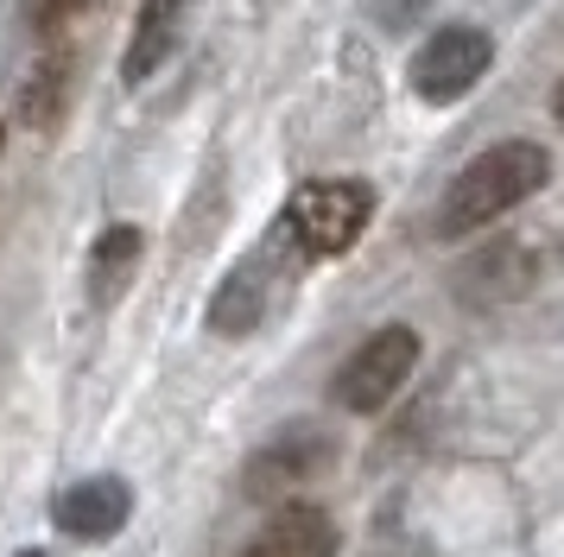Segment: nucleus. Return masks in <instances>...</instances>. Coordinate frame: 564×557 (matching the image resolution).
Masks as SVG:
<instances>
[{"instance_id": "11", "label": "nucleus", "mask_w": 564, "mask_h": 557, "mask_svg": "<svg viewBox=\"0 0 564 557\" xmlns=\"http://www.w3.org/2000/svg\"><path fill=\"white\" fill-rule=\"evenodd\" d=\"M140 253H147V234H140L133 222H115L102 241L89 248V304H96V310H108V304L133 285Z\"/></svg>"}, {"instance_id": "9", "label": "nucleus", "mask_w": 564, "mask_h": 557, "mask_svg": "<svg viewBox=\"0 0 564 557\" xmlns=\"http://www.w3.org/2000/svg\"><path fill=\"white\" fill-rule=\"evenodd\" d=\"M184 20H191V0H140L133 39H128V51H121V76H128V83H147V76L178 51Z\"/></svg>"}, {"instance_id": "2", "label": "nucleus", "mask_w": 564, "mask_h": 557, "mask_svg": "<svg viewBox=\"0 0 564 557\" xmlns=\"http://www.w3.org/2000/svg\"><path fill=\"white\" fill-rule=\"evenodd\" d=\"M368 222H375V184H361V177H311V184L292 190L280 216V228L292 234V248L305 260L349 253L368 234Z\"/></svg>"}, {"instance_id": "14", "label": "nucleus", "mask_w": 564, "mask_h": 557, "mask_svg": "<svg viewBox=\"0 0 564 557\" xmlns=\"http://www.w3.org/2000/svg\"><path fill=\"white\" fill-rule=\"evenodd\" d=\"M368 7H375V20H381L387 32H400V25H412L425 13V0H368Z\"/></svg>"}, {"instance_id": "4", "label": "nucleus", "mask_w": 564, "mask_h": 557, "mask_svg": "<svg viewBox=\"0 0 564 557\" xmlns=\"http://www.w3.org/2000/svg\"><path fill=\"white\" fill-rule=\"evenodd\" d=\"M336 462V430L330 425H285L280 437H267L254 456H248V469H241V488L254 494V501H285V494H299L311 476H324Z\"/></svg>"}, {"instance_id": "16", "label": "nucleus", "mask_w": 564, "mask_h": 557, "mask_svg": "<svg viewBox=\"0 0 564 557\" xmlns=\"http://www.w3.org/2000/svg\"><path fill=\"white\" fill-rule=\"evenodd\" d=\"M13 557H52V551H13Z\"/></svg>"}, {"instance_id": "3", "label": "nucleus", "mask_w": 564, "mask_h": 557, "mask_svg": "<svg viewBox=\"0 0 564 557\" xmlns=\"http://www.w3.org/2000/svg\"><path fill=\"white\" fill-rule=\"evenodd\" d=\"M412 368H419V329H406V324L375 329V336H368V342H361L343 368H336V380H330L336 412L375 418V412H381V405L406 386Z\"/></svg>"}, {"instance_id": "15", "label": "nucleus", "mask_w": 564, "mask_h": 557, "mask_svg": "<svg viewBox=\"0 0 564 557\" xmlns=\"http://www.w3.org/2000/svg\"><path fill=\"white\" fill-rule=\"evenodd\" d=\"M552 114H558V127H564V83L552 89Z\"/></svg>"}, {"instance_id": "12", "label": "nucleus", "mask_w": 564, "mask_h": 557, "mask_svg": "<svg viewBox=\"0 0 564 557\" xmlns=\"http://www.w3.org/2000/svg\"><path fill=\"white\" fill-rule=\"evenodd\" d=\"M527 285H533V260H527V248H513V241H501V248L476 253V260L463 266V298H469V304L520 298Z\"/></svg>"}, {"instance_id": "5", "label": "nucleus", "mask_w": 564, "mask_h": 557, "mask_svg": "<svg viewBox=\"0 0 564 557\" xmlns=\"http://www.w3.org/2000/svg\"><path fill=\"white\" fill-rule=\"evenodd\" d=\"M495 64V39L482 25H437L425 45L412 51V89L425 101H463Z\"/></svg>"}, {"instance_id": "1", "label": "nucleus", "mask_w": 564, "mask_h": 557, "mask_svg": "<svg viewBox=\"0 0 564 557\" xmlns=\"http://www.w3.org/2000/svg\"><path fill=\"white\" fill-rule=\"evenodd\" d=\"M545 177H552V152L539 146V140H501V146L476 152L457 177H451V190L437 203V234L444 241H463V234H476V228L501 222L508 209L545 190Z\"/></svg>"}, {"instance_id": "7", "label": "nucleus", "mask_w": 564, "mask_h": 557, "mask_svg": "<svg viewBox=\"0 0 564 557\" xmlns=\"http://www.w3.org/2000/svg\"><path fill=\"white\" fill-rule=\"evenodd\" d=\"M336 545H343V532L317 501H280L241 557H336Z\"/></svg>"}, {"instance_id": "6", "label": "nucleus", "mask_w": 564, "mask_h": 557, "mask_svg": "<svg viewBox=\"0 0 564 557\" xmlns=\"http://www.w3.org/2000/svg\"><path fill=\"white\" fill-rule=\"evenodd\" d=\"M280 253H292V234H285V228L254 253V260H241V266L216 285V298H209V329H216V336H248V329L267 317V304H273V292H280V278H285Z\"/></svg>"}, {"instance_id": "13", "label": "nucleus", "mask_w": 564, "mask_h": 557, "mask_svg": "<svg viewBox=\"0 0 564 557\" xmlns=\"http://www.w3.org/2000/svg\"><path fill=\"white\" fill-rule=\"evenodd\" d=\"M83 0H32V25H39V39H57V25L77 13Z\"/></svg>"}, {"instance_id": "10", "label": "nucleus", "mask_w": 564, "mask_h": 557, "mask_svg": "<svg viewBox=\"0 0 564 557\" xmlns=\"http://www.w3.org/2000/svg\"><path fill=\"white\" fill-rule=\"evenodd\" d=\"M70 83H77V57H70V45L64 39H52V45L39 51V64H32L26 76V96H20V121L26 127H57L64 121V108H70Z\"/></svg>"}, {"instance_id": "8", "label": "nucleus", "mask_w": 564, "mask_h": 557, "mask_svg": "<svg viewBox=\"0 0 564 557\" xmlns=\"http://www.w3.org/2000/svg\"><path fill=\"white\" fill-rule=\"evenodd\" d=\"M128 520H133V488L121 476H89L57 494V526L70 532V538H83V545L115 538Z\"/></svg>"}]
</instances>
